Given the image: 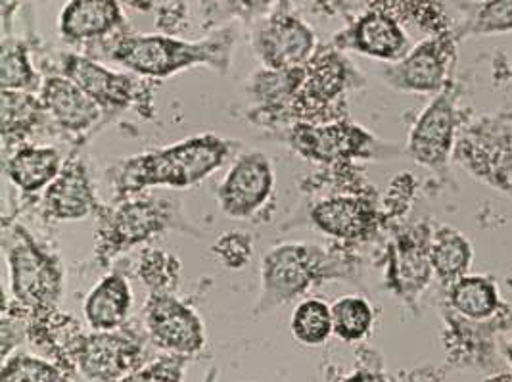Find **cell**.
Instances as JSON below:
<instances>
[{
	"instance_id": "cell-35",
	"label": "cell",
	"mask_w": 512,
	"mask_h": 382,
	"mask_svg": "<svg viewBox=\"0 0 512 382\" xmlns=\"http://www.w3.org/2000/svg\"><path fill=\"white\" fill-rule=\"evenodd\" d=\"M185 356L158 359L117 382H183Z\"/></svg>"
},
{
	"instance_id": "cell-20",
	"label": "cell",
	"mask_w": 512,
	"mask_h": 382,
	"mask_svg": "<svg viewBox=\"0 0 512 382\" xmlns=\"http://www.w3.org/2000/svg\"><path fill=\"white\" fill-rule=\"evenodd\" d=\"M133 306V292L127 279L119 273H110L98 281L87 294L83 311L93 331H116Z\"/></svg>"
},
{
	"instance_id": "cell-37",
	"label": "cell",
	"mask_w": 512,
	"mask_h": 382,
	"mask_svg": "<svg viewBox=\"0 0 512 382\" xmlns=\"http://www.w3.org/2000/svg\"><path fill=\"white\" fill-rule=\"evenodd\" d=\"M231 2L244 14H256L267 6L269 0H231Z\"/></svg>"
},
{
	"instance_id": "cell-26",
	"label": "cell",
	"mask_w": 512,
	"mask_h": 382,
	"mask_svg": "<svg viewBox=\"0 0 512 382\" xmlns=\"http://www.w3.org/2000/svg\"><path fill=\"white\" fill-rule=\"evenodd\" d=\"M451 306L470 319H488L499 306L493 283L482 277H463L449 288Z\"/></svg>"
},
{
	"instance_id": "cell-10",
	"label": "cell",
	"mask_w": 512,
	"mask_h": 382,
	"mask_svg": "<svg viewBox=\"0 0 512 382\" xmlns=\"http://www.w3.org/2000/svg\"><path fill=\"white\" fill-rule=\"evenodd\" d=\"M254 45L271 72H290L313 58L315 33L296 16L277 14L259 27Z\"/></svg>"
},
{
	"instance_id": "cell-18",
	"label": "cell",
	"mask_w": 512,
	"mask_h": 382,
	"mask_svg": "<svg viewBox=\"0 0 512 382\" xmlns=\"http://www.w3.org/2000/svg\"><path fill=\"white\" fill-rule=\"evenodd\" d=\"M96 208L93 183L85 166L77 160L66 164L45 192V212L56 221H77Z\"/></svg>"
},
{
	"instance_id": "cell-13",
	"label": "cell",
	"mask_w": 512,
	"mask_h": 382,
	"mask_svg": "<svg viewBox=\"0 0 512 382\" xmlns=\"http://www.w3.org/2000/svg\"><path fill=\"white\" fill-rule=\"evenodd\" d=\"M311 223L328 237L357 240L369 237L376 227L378 214L373 202L361 196H334L315 204Z\"/></svg>"
},
{
	"instance_id": "cell-23",
	"label": "cell",
	"mask_w": 512,
	"mask_h": 382,
	"mask_svg": "<svg viewBox=\"0 0 512 382\" xmlns=\"http://www.w3.org/2000/svg\"><path fill=\"white\" fill-rule=\"evenodd\" d=\"M463 154L478 175L497 177L499 183L512 169V137L503 133H480L478 129L463 141Z\"/></svg>"
},
{
	"instance_id": "cell-33",
	"label": "cell",
	"mask_w": 512,
	"mask_h": 382,
	"mask_svg": "<svg viewBox=\"0 0 512 382\" xmlns=\"http://www.w3.org/2000/svg\"><path fill=\"white\" fill-rule=\"evenodd\" d=\"M211 252L223 267H227L231 271H240L252 262L254 240L248 233L229 231V233H223L219 239L213 242Z\"/></svg>"
},
{
	"instance_id": "cell-28",
	"label": "cell",
	"mask_w": 512,
	"mask_h": 382,
	"mask_svg": "<svg viewBox=\"0 0 512 382\" xmlns=\"http://www.w3.org/2000/svg\"><path fill=\"white\" fill-rule=\"evenodd\" d=\"M45 114L41 98L25 91H2V137H20L33 131Z\"/></svg>"
},
{
	"instance_id": "cell-15",
	"label": "cell",
	"mask_w": 512,
	"mask_h": 382,
	"mask_svg": "<svg viewBox=\"0 0 512 382\" xmlns=\"http://www.w3.org/2000/svg\"><path fill=\"white\" fill-rule=\"evenodd\" d=\"M336 43L376 60H397L407 48V35L396 18L371 8L346 33L336 37Z\"/></svg>"
},
{
	"instance_id": "cell-3",
	"label": "cell",
	"mask_w": 512,
	"mask_h": 382,
	"mask_svg": "<svg viewBox=\"0 0 512 382\" xmlns=\"http://www.w3.org/2000/svg\"><path fill=\"white\" fill-rule=\"evenodd\" d=\"M10 267L14 300L25 310L47 315L64 294V271L60 262L45 252L22 227L12 229L4 240Z\"/></svg>"
},
{
	"instance_id": "cell-7",
	"label": "cell",
	"mask_w": 512,
	"mask_h": 382,
	"mask_svg": "<svg viewBox=\"0 0 512 382\" xmlns=\"http://www.w3.org/2000/svg\"><path fill=\"white\" fill-rule=\"evenodd\" d=\"M275 191V169L263 152L240 156L217 189L221 212L244 219L259 212Z\"/></svg>"
},
{
	"instance_id": "cell-36",
	"label": "cell",
	"mask_w": 512,
	"mask_h": 382,
	"mask_svg": "<svg viewBox=\"0 0 512 382\" xmlns=\"http://www.w3.org/2000/svg\"><path fill=\"white\" fill-rule=\"evenodd\" d=\"M415 187H417V183H415L411 173L396 175V179L392 181L388 194H386V210H388V214H405L409 210L411 200H413Z\"/></svg>"
},
{
	"instance_id": "cell-29",
	"label": "cell",
	"mask_w": 512,
	"mask_h": 382,
	"mask_svg": "<svg viewBox=\"0 0 512 382\" xmlns=\"http://www.w3.org/2000/svg\"><path fill=\"white\" fill-rule=\"evenodd\" d=\"M334 335L344 342L363 340L371 333L374 323L373 306L363 296H342L332 306Z\"/></svg>"
},
{
	"instance_id": "cell-9",
	"label": "cell",
	"mask_w": 512,
	"mask_h": 382,
	"mask_svg": "<svg viewBox=\"0 0 512 382\" xmlns=\"http://www.w3.org/2000/svg\"><path fill=\"white\" fill-rule=\"evenodd\" d=\"M455 54V41L449 31L432 35L413 48L396 66L386 72V81L407 93H436L445 85L447 68Z\"/></svg>"
},
{
	"instance_id": "cell-14",
	"label": "cell",
	"mask_w": 512,
	"mask_h": 382,
	"mask_svg": "<svg viewBox=\"0 0 512 382\" xmlns=\"http://www.w3.org/2000/svg\"><path fill=\"white\" fill-rule=\"evenodd\" d=\"M62 66L64 75L91 96L102 110L127 108L131 104L135 81L129 75L110 72L104 66L77 54L64 56Z\"/></svg>"
},
{
	"instance_id": "cell-24",
	"label": "cell",
	"mask_w": 512,
	"mask_h": 382,
	"mask_svg": "<svg viewBox=\"0 0 512 382\" xmlns=\"http://www.w3.org/2000/svg\"><path fill=\"white\" fill-rule=\"evenodd\" d=\"M430 262L438 279L453 285L465 277L466 269L472 262V248L461 233L453 229H440L430 240Z\"/></svg>"
},
{
	"instance_id": "cell-16",
	"label": "cell",
	"mask_w": 512,
	"mask_h": 382,
	"mask_svg": "<svg viewBox=\"0 0 512 382\" xmlns=\"http://www.w3.org/2000/svg\"><path fill=\"white\" fill-rule=\"evenodd\" d=\"M41 102L52 120L73 133L91 129L102 116V108L66 75L48 77L41 87Z\"/></svg>"
},
{
	"instance_id": "cell-2",
	"label": "cell",
	"mask_w": 512,
	"mask_h": 382,
	"mask_svg": "<svg viewBox=\"0 0 512 382\" xmlns=\"http://www.w3.org/2000/svg\"><path fill=\"white\" fill-rule=\"evenodd\" d=\"M231 33H221L202 43H187L162 35H129L112 50V58L144 77H169L198 64L225 66Z\"/></svg>"
},
{
	"instance_id": "cell-32",
	"label": "cell",
	"mask_w": 512,
	"mask_h": 382,
	"mask_svg": "<svg viewBox=\"0 0 512 382\" xmlns=\"http://www.w3.org/2000/svg\"><path fill=\"white\" fill-rule=\"evenodd\" d=\"M60 369L45 359L14 356L2 365L0 382H60Z\"/></svg>"
},
{
	"instance_id": "cell-19",
	"label": "cell",
	"mask_w": 512,
	"mask_h": 382,
	"mask_svg": "<svg viewBox=\"0 0 512 382\" xmlns=\"http://www.w3.org/2000/svg\"><path fill=\"white\" fill-rule=\"evenodd\" d=\"M123 24L117 0H70L60 14V33L71 43L102 39Z\"/></svg>"
},
{
	"instance_id": "cell-39",
	"label": "cell",
	"mask_w": 512,
	"mask_h": 382,
	"mask_svg": "<svg viewBox=\"0 0 512 382\" xmlns=\"http://www.w3.org/2000/svg\"><path fill=\"white\" fill-rule=\"evenodd\" d=\"M489 382H512V375H501V377H497V379Z\"/></svg>"
},
{
	"instance_id": "cell-11",
	"label": "cell",
	"mask_w": 512,
	"mask_h": 382,
	"mask_svg": "<svg viewBox=\"0 0 512 382\" xmlns=\"http://www.w3.org/2000/svg\"><path fill=\"white\" fill-rule=\"evenodd\" d=\"M373 137L346 121L328 125H307L300 123L290 133V144L303 158L313 162H348L351 158L363 156Z\"/></svg>"
},
{
	"instance_id": "cell-4",
	"label": "cell",
	"mask_w": 512,
	"mask_h": 382,
	"mask_svg": "<svg viewBox=\"0 0 512 382\" xmlns=\"http://www.w3.org/2000/svg\"><path fill=\"white\" fill-rule=\"evenodd\" d=\"M325 275V252L311 244H280L271 248L261 263L263 310L296 300Z\"/></svg>"
},
{
	"instance_id": "cell-27",
	"label": "cell",
	"mask_w": 512,
	"mask_h": 382,
	"mask_svg": "<svg viewBox=\"0 0 512 382\" xmlns=\"http://www.w3.org/2000/svg\"><path fill=\"white\" fill-rule=\"evenodd\" d=\"M294 338L303 346H321L330 335H334L332 310L319 298L302 300L290 319Z\"/></svg>"
},
{
	"instance_id": "cell-8",
	"label": "cell",
	"mask_w": 512,
	"mask_h": 382,
	"mask_svg": "<svg viewBox=\"0 0 512 382\" xmlns=\"http://www.w3.org/2000/svg\"><path fill=\"white\" fill-rule=\"evenodd\" d=\"M70 348L81 373L94 382L121 381L140 363L139 344L114 331L77 335Z\"/></svg>"
},
{
	"instance_id": "cell-5",
	"label": "cell",
	"mask_w": 512,
	"mask_h": 382,
	"mask_svg": "<svg viewBox=\"0 0 512 382\" xmlns=\"http://www.w3.org/2000/svg\"><path fill=\"white\" fill-rule=\"evenodd\" d=\"M179 219L177 204L171 200H133L125 202L108 217L96 235V256L104 262L127 252L144 240L160 235Z\"/></svg>"
},
{
	"instance_id": "cell-38",
	"label": "cell",
	"mask_w": 512,
	"mask_h": 382,
	"mask_svg": "<svg viewBox=\"0 0 512 382\" xmlns=\"http://www.w3.org/2000/svg\"><path fill=\"white\" fill-rule=\"evenodd\" d=\"M344 382H388L382 375L371 373V371H359L355 375H351Z\"/></svg>"
},
{
	"instance_id": "cell-31",
	"label": "cell",
	"mask_w": 512,
	"mask_h": 382,
	"mask_svg": "<svg viewBox=\"0 0 512 382\" xmlns=\"http://www.w3.org/2000/svg\"><path fill=\"white\" fill-rule=\"evenodd\" d=\"M181 275V263L162 250H150L139 265L140 281L150 292H173Z\"/></svg>"
},
{
	"instance_id": "cell-40",
	"label": "cell",
	"mask_w": 512,
	"mask_h": 382,
	"mask_svg": "<svg viewBox=\"0 0 512 382\" xmlns=\"http://www.w3.org/2000/svg\"><path fill=\"white\" fill-rule=\"evenodd\" d=\"M509 356H511V359H512V346H511V350H509Z\"/></svg>"
},
{
	"instance_id": "cell-1",
	"label": "cell",
	"mask_w": 512,
	"mask_h": 382,
	"mask_svg": "<svg viewBox=\"0 0 512 382\" xmlns=\"http://www.w3.org/2000/svg\"><path fill=\"white\" fill-rule=\"evenodd\" d=\"M231 150L229 141L210 133L190 137L119 164L114 169V189L117 196L137 194L152 187L188 189L221 168Z\"/></svg>"
},
{
	"instance_id": "cell-34",
	"label": "cell",
	"mask_w": 512,
	"mask_h": 382,
	"mask_svg": "<svg viewBox=\"0 0 512 382\" xmlns=\"http://www.w3.org/2000/svg\"><path fill=\"white\" fill-rule=\"evenodd\" d=\"M476 35H493L512 31V0H482L470 22Z\"/></svg>"
},
{
	"instance_id": "cell-25",
	"label": "cell",
	"mask_w": 512,
	"mask_h": 382,
	"mask_svg": "<svg viewBox=\"0 0 512 382\" xmlns=\"http://www.w3.org/2000/svg\"><path fill=\"white\" fill-rule=\"evenodd\" d=\"M371 6L390 14L397 22L415 24L432 35L449 31L445 0H371Z\"/></svg>"
},
{
	"instance_id": "cell-6",
	"label": "cell",
	"mask_w": 512,
	"mask_h": 382,
	"mask_svg": "<svg viewBox=\"0 0 512 382\" xmlns=\"http://www.w3.org/2000/svg\"><path fill=\"white\" fill-rule=\"evenodd\" d=\"M144 323L152 340L175 356H194L204 350L206 331L202 319L173 292H150L144 306Z\"/></svg>"
},
{
	"instance_id": "cell-30",
	"label": "cell",
	"mask_w": 512,
	"mask_h": 382,
	"mask_svg": "<svg viewBox=\"0 0 512 382\" xmlns=\"http://www.w3.org/2000/svg\"><path fill=\"white\" fill-rule=\"evenodd\" d=\"M2 91H27L37 85V75L31 68L27 50L22 43L4 41L0 62Z\"/></svg>"
},
{
	"instance_id": "cell-22",
	"label": "cell",
	"mask_w": 512,
	"mask_h": 382,
	"mask_svg": "<svg viewBox=\"0 0 512 382\" xmlns=\"http://www.w3.org/2000/svg\"><path fill=\"white\" fill-rule=\"evenodd\" d=\"M350 75V64L338 52L321 50L302 68L296 91H300L302 102L326 104L346 89Z\"/></svg>"
},
{
	"instance_id": "cell-17",
	"label": "cell",
	"mask_w": 512,
	"mask_h": 382,
	"mask_svg": "<svg viewBox=\"0 0 512 382\" xmlns=\"http://www.w3.org/2000/svg\"><path fill=\"white\" fill-rule=\"evenodd\" d=\"M434 269L430 262V240L419 233H407L390 250L388 285L399 296L413 298L430 283Z\"/></svg>"
},
{
	"instance_id": "cell-12",
	"label": "cell",
	"mask_w": 512,
	"mask_h": 382,
	"mask_svg": "<svg viewBox=\"0 0 512 382\" xmlns=\"http://www.w3.org/2000/svg\"><path fill=\"white\" fill-rule=\"evenodd\" d=\"M455 108L449 93L438 96L415 123L409 137L411 158L426 168H442L449 158L455 137Z\"/></svg>"
},
{
	"instance_id": "cell-21",
	"label": "cell",
	"mask_w": 512,
	"mask_h": 382,
	"mask_svg": "<svg viewBox=\"0 0 512 382\" xmlns=\"http://www.w3.org/2000/svg\"><path fill=\"white\" fill-rule=\"evenodd\" d=\"M62 169V154L52 146H22L6 162L8 179L25 194L47 189Z\"/></svg>"
}]
</instances>
